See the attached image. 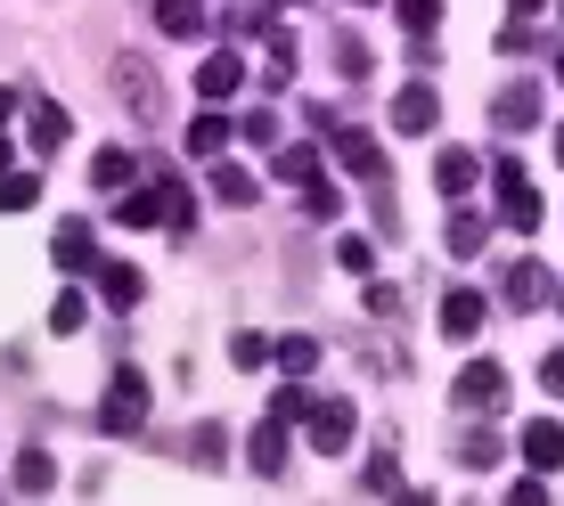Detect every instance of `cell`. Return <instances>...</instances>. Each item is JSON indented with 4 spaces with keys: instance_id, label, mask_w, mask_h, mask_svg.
I'll use <instances>...</instances> for the list:
<instances>
[{
    "instance_id": "cell-1",
    "label": "cell",
    "mask_w": 564,
    "mask_h": 506,
    "mask_svg": "<svg viewBox=\"0 0 564 506\" xmlns=\"http://www.w3.org/2000/svg\"><path fill=\"white\" fill-rule=\"evenodd\" d=\"M107 82H115V99H123V114H131L140 131H164V123H172V99H164V74H155V57L115 50V57H107Z\"/></svg>"
},
{
    "instance_id": "cell-2",
    "label": "cell",
    "mask_w": 564,
    "mask_h": 506,
    "mask_svg": "<svg viewBox=\"0 0 564 506\" xmlns=\"http://www.w3.org/2000/svg\"><path fill=\"white\" fill-rule=\"evenodd\" d=\"M99 425H107V433H140V425H148V376H140V367H115V376H107Z\"/></svg>"
},
{
    "instance_id": "cell-3",
    "label": "cell",
    "mask_w": 564,
    "mask_h": 506,
    "mask_svg": "<svg viewBox=\"0 0 564 506\" xmlns=\"http://www.w3.org/2000/svg\"><path fill=\"white\" fill-rule=\"evenodd\" d=\"M352 425H360V408L344 400V393L311 400V450H319V458H344V450H352Z\"/></svg>"
},
{
    "instance_id": "cell-4",
    "label": "cell",
    "mask_w": 564,
    "mask_h": 506,
    "mask_svg": "<svg viewBox=\"0 0 564 506\" xmlns=\"http://www.w3.org/2000/svg\"><path fill=\"white\" fill-rule=\"evenodd\" d=\"M451 393H458V408H475V417H482V408H508V367H499V360H466Z\"/></svg>"
},
{
    "instance_id": "cell-5",
    "label": "cell",
    "mask_w": 564,
    "mask_h": 506,
    "mask_svg": "<svg viewBox=\"0 0 564 506\" xmlns=\"http://www.w3.org/2000/svg\"><path fill=\"white\" fill-rule=\"evenodd\" d=\"M499 221H508L516 238H523V229H540V197H532V180H523L516 155H499Z\"/></svg>"
},
{
    "instance_id": "cell-6",
    "label": "cell",
    "mask_w": 564,
    "mask_h": 506,
    "mask_svg": "<svg viewBox=\"0 0 564 506\" xmlns=\"http://www.w3.org/2000/svg\"><path fill=\"white\" fill-rule=\"evenodd\" d=\"M327 147H336V164L352 172V180H368V188H384V147L368 140V131H352V123H336V131H327Z\"/></svg>"
},
{
    "instance_id": "cell-7",
    "label": "cell",
    "mask_w": 564,
    "mask_h": 506,
    "mask_svg": "<svg viewBox=\"0 0 564 506\" xmlns=\"http://www.w3.org/2000/svg\"><path fill=\"white\" fill-rule=\"evenodd\" d=\"M66 131H74V123H66V107H57V99H33V107H25V147L42 155V164L66 147Z\"/></svg>"
},
{
    "instance_id": "cell-8",
    "label": "cell",
    "mask_w": 564,
    "mask_h": 506,
    "mask_svg": "<svg viewBox=\"0 0 564 506\" xmlns=\"http://www.w3.org/2000/svg\"><path fill=\"white\" fill-rule=\"evenodd\" d=\"M246 465H254L262 482H279V474H286V425H279V417H262L254 433H246Z\"/></svg>"
},
{
    "instance_id": "cell-9",
    "label": "cell",
    "mask_w": 564,
    "mask_h": 506,
    "mask_svg": "<svg viewBox=\"0 0 564 506\" xmlns=\"http://www.w3.org/2000/svg\"><path fill=\"white\" fill-rule=\"evenodd\" d=\"M442 123V99H434V82H410L393 99V131H410V140H425V131Z\"/></svg>"
},
{
    "instance_id": "cell-10",
    "label": "cell",
    "mask_w": 564,
    "mask_h": 506,
    "mask_svg": "<svg viewBox=\"0 0 564 506\" xmlns=\"http://www.w3.org/2000/svg\"><path fill=\"white\" fill-rule=\"evenodd\" d=\"M482 319H491V302H482L475 286H451V295H442V336H451V343H466Z\"/></svg>"
},
{
    "instance_id": "cell-11",
    "label": "cell",
    "mask_w": 564,
    "mask_h": 506,
    "mask_svg": "<svg viewBox=\"0 0 564 506\" xmlns=\"http://www.w3.org/2000/svg\"><path fill=\"white\" fill-rule=\"evenodd\" d=\"M523 458H532V474H556V465H564V425L532 417V425H523Z\"/></svg>"
},
{
    "instance_id": "cell-12",
    "label": "cell",
    "mask_w": 564,
    "mask_h": 506,
    "mask_svg": "<svg viewBox=\"0 0 564 506\" xmlns=\"http://www.w3.org/2000/svg\"><path fill=\"white\" fill-rule=\"evenodd\" d=\"M115 221H123V229H155V221H172V180H164V188H131V197L115 205Z\"/></svg>"
},
{
    "instance_id": "cell-13",
    "label": "cell",
    "mask_w": 564,
    "mask_h": 506,
    "mask_svg": "<svg viewBox=\"0 0 564 506\" xmlns=\"http://www.w3.org/2000/svg\"><path fill=\"white\" fill-rule=\"evenodd\" d=\"M491 114H499V131H532L540 123V82H508L491 99Z\"/></svg>"
},
{
    "instance_id": "cell-14",
    "label": "cell",
    "mask_w": 564,
    "mask_h": 506,
    "mask_svg": "<svg viewBox=\"0 0 564 506\" xmlns=\"http://www.w3.org/2000/svg\"><path fill=\"white\" fill-rule=\"evenodd\" d=\"M213 205H229V212L262 205V180H254L246 164H213Z\"/></svg>"
},
{
    "instance_id": "cell-15",
    "label": "cell",
    "mask_w": 564,
    "mask_h": 506,
    "mask_svg": "<svg viewBox=\"0 0 564 506\" xmlns=\"http://www.w3.org/2000/svg\"><path fill=\"white\" fill-rule=\"evenodd\" d=\"M238 82H246V57H238V50H229V57H205V66H197V99H213V107H221Z\"/></svg>"
},
{
    "instance_id": "cell-16",
    "label": "cell",
    "mask_w": 564,
    "mask_h": 506,
    "mask_svg": "<svg viewBox=\"0 0 564 506\" xmlns=\"http://www.w3.org/2000/svg\"><path fill=\"white\" fill-rule=\"evenodd\" d=\"M475 172H482V164H475V147H442V155H434L442 197H466V188H475Z\"/></svg>"
},
{
    "instance_id": "cell-17",
    "label": "cell",
    "mask_w": 564,
    "mask_h": 506,
    "mask_svg": "<svg viewBox=\"0 0 564 506\" xmlns=\"http://www.w3.org/2000/svg\"><path fill=\"white\" fill-rule=\"evenodd\" d=\"M270 172H279L286 188H311V180H327V172H319V147H311V140H303V147H279V155H270Z\"/></svg>"
},
{
    "instance_id": "cell-18",
    "label": "cell",
    "mask_w": 564,
    "mask_h": 506,
    "mask_svg": "<svg viewBox=\"0 0 564 506\" xmlns=\"http://www.w3.org/2000/svg\"><path fill=\"white\" fill-rule=\"evenodd\" d=\"M155 25H164L172 42H197L205 33V0H155Z\"/></svg>"
},
{
    "instance_id": "cell-19",
    "label": "cell",
    "mask_w": 564,
    "mask_h": 506,
    "mask_svg": "<svg viewBox=\"0 0 564 506\" xmlns=\"http://www.w3.org/2000/svg\"><path fill=\"white\" fill-rule=\"evenodd\" d=\"M50 262H57V270H90V221H57Z\"/></svg>"
},
{
    "instance_id": "cell-20",
    "label": "cell",
    "mask_w": 564,
    "mask_h": 506,
    "mask_svg": "<svg viewBox=\"0 0 564 506\" xmlns=\"http://www.w3.org/2000/svg\"><path fill=\"white\" fill-rule=\"evenodd\" d=\"M140 295H148V278H140V270H131V262H107V270H99V302H115V310H131Z\"/></svg>"
},
{
    "instance_id": "cell-21",
    "label": "cell",
    "mask_w": 564,
    "mask_h": 506,
    "mask_svg": "<svg viewBox=\"0 0 564 506\" xmlns=\"http://www.w3.org/2000/svg\"><path fill=\"white\" fill-rule=\"evenodd\" d=\"M549 295H556V286H549V270H540V262H516V270H508V302H516V310H540Z\"/></svg>"
},
{
    "instance_id": "cell-22",
    "label": "cell",
    "mask_w": 564,
    "mask_h": 506,
    "mask_svg": "<svg viewBox=\"0 0 564 506\" xmlns=\"http://www.w3.org/2000/svg\"><path fill=\"white\" fill-rule=\"evenodd\" d=\"M458 465H466V474H491V465H499V433H491V425H466V433H458Z\"/></svg>"
},
{
    "instance_id": "cell-23",
    "label": "cell",
    "mask_w": 564,
    "mask_h": 506,
    "mask_svg": "<svg viewBox=\"0 0 564 506\" xmlns=\"http://www.w3.org/2000/svg\"><path fill=\"white\" fill-rule=\"evenodd\" d=\"M17 491H25V498L57 491V458L50 450H17Z\"/></svg>"
},
{
    "instance_id": "cell-24",
    "label": "cell",
    "mask_w": 564,
    "mask_h": 506,
    "mask_svg": "<svg viewBox=\"0 0 564 506\" xmlns=\"http://www.w3.org/2000/svg\"><path fill=\"white\" fill-rule=\"evenodd\" d=\"M221 147H229V114H197V123H188V155L221 164Z\"/></svg>"
},
{
    "instance_id": "cell-25",
    "label": "cell",
    "mask_w": 564,
    "mask_h": 506,
    "mask_svg": "<svg viewBox=\"0 0 564 506\" xmlns=\"http://www.w3.org/2000/svg\"><path fill=\"white\" fill-rule=\"evenodd\" d=\"M188 465H205V474L229 465V433H221V425H197V433H188Z\"/></svg>"
},
{
    "instance_id": "cell-26",
    "label": "cell",
    "mask_w": 564,
    "mask_h": 506,
    "mask_svg": "<svg viewBox=\"0 0 564 506\" xmlns=\"http://www.w3.org/2000/svg\"><path fill=\"white\" fill-rule=\"evenodd\" d=\"M442 245H451L458 262H466V253H482V245H491V221H482V212H451V238H442Z\"/></svg>"
},
{
    "instance_id": "cell-27",
    "label": "cell",
    "mask_w": 564,
    "mask_h": 506,
    "mask_svg": "<svg viewBox=\"0 0 564 506\" xmlns=\"http://www.w3.org/2000/svg\"><path fill=\"white\" fill-rule=\"evenodd\" d=\"M131 172H140V164H131L123 147H99V155H90V188H131Z\"/></svg>"
},
{
    "instance_id": "cell-28",
    "label": "cell",
    "mask_w": 564,
    "mask_h": 506,
    "mask_svg": "<svg viewBox=\"0 0 564 506\" xmlns=\"http://www.w3.org/2000/svg\"><path fill=\"white\" fill-rule=\"evenodd\" d=\"M270 360H279V367H286V376H295V384H303V376H311V367H319V343H311V336H286V343H270Z\"/></svg>"
},
{
    "instance_id": "cell-29",
    "label": "cell",
    "mask_w": 564,
    "mask_h": 506,
    "mask_svg": "<svg viewBox=\"0 0 564 506\" xmlns=\"http://www.w3.org/2000/svg\"><path fill=\"white\" fill-rule=\"evenodd\" d=\"M90 327V295H57L50 302V336H83Z\"/></svg>"
},
{
    "instance_id": "cell-30",
    "label": "cell",
    "mask_w": 564,
    "mask_h": 506,
    "mask_svg": "<svg viewBox=\"0 0 564 506\" xmlns=\"http://www.w3.org/2000/svg\"><path fill=\"white\" fill-rule=\"evenodd\" d=\"M238 131H246V140H254V147H279L286 114H279V107H246V123H238Z\"/></svg>"
},
{
    "instance_id": "cell-31",
    "label": "cell",
    "mask_w": 564,
    "mask_h": 506,
    "mask_svg": "<svg viewBox=\"0 0 564 506\" xmlns=\"http://www.w3.org/2000/svg\"><path fill=\"white\" fill-rule=\"evenodd\" d=\"M368 66H377V57H368V42H360V33H336V74H344V82H360Z\"/></svg>"
},
{
    "instance_id": "cell-32",
    "label": "cell",
    "mask_w": 564,
    "mask_h": 506,
    "mask_svg": "<svg viewBox=\"0 0 564 506\" xmlns=\"http://www.w3.org/2000/svg\"><path fill=\"white\" fill-rule=\"evenodd\" d=\"M336 270L368 278V270H377V245H368V238H336Z\"/></svg>"
},
{
    "instance_id": "cell-33",
    "label": "cell",
    "mask_w": 564,
    "mask_h": 506,
    "mask_svg": "<svg viewBox=\"0 0 564 506\" xmlns=\"http://www.w3.org/2000/svg\"><path fill=\"white\" fill-rule=\"evenodd\" d=\"M221 25H229V42H246V33H270V16L254 9V0H229V16H221Z\"/></svg>"
},
{
    "instance_id": "cell-34",
    "label": "cell",
    "mask_w": 564,
    "mask_h": 506,
    "mask_svg": "<svg viewBox=\"0 0 564 506\" xmlns=\"http://www.w3.org/2000/svg\"><path fill=\"white\" fill-rule=\"evenodd\" d=\"M401 25H410V42H425L442 25V0H401Z\"/></svg>"
},
{
    "instance_id": "cell-35",
    "label": "cell",
    "mask_w": 564,
    "mask_h": 506,
    "mask_svg": "<svg viewBox=\"0 0 564 506\" xmlns=\"http://www.w3.org/2000/svg\"><path fill=\"white\" fill-rule=\"evenodd\" d=\"M33 197H42V180H33V172H9V180H0V212H25Z\"/></svg>"
},
{
    "instance_id": "cell-36",
    "label": "cell",
    "mask_w": 564,
    "mask_h": 506,
    "mask_svg": "<svg viewBox=\"0 0 564 506\" xmlns=\"http://www.w3.org/2000/svg\"><path fill=\"white\" fill-rule=\"evenodd\" d=\"M303 212H311V221H336V212H344V188L311 180V188H303Z\"/></svg>"
},
{
    "instance_id": "cell-37",
    "label": "cell",
    "mask_w": 564,
    "mask_h": 506,
    "mask_svg": "<svg viewBox=\"0 0 564 506\" xmlns=\"http://www.w3.org/2000/svg\"><path fill=\"white\" fill-rule=\"evenodd\" d=\"M270 417H279V425L311 417V393H303V384H279V393H270Z\"/></svg>"
},
{
    "instance_id": "cell-38",
    "label": "cell",
    "mask_w": 564,
    "mask_h": 506,
    "mask_svg": "<svg viewBox=\"0 0 564 506\" xmlns=\"http://www.w3.org/2000/svg\"><path fill=\"white\" fill-rule=\"evenodd\" d=\"M229 360H238V367H262V360H270V336H254V327H238V336H229Z\"/></svg>"
},
{
    "instance_id": "cell-39",
    "label": "cell",
    "mask_w": 564,
    "mask_h": 506,
    "mask_svg": "<svg viewBox=\"0 0 564 506\" xmlns=\"http://www.w3.org/2000/svg\"><path fill=\"white\" fill-rule=\"evenodd\" d=\"M368 491H377V498H401V465H393V458H384V450H377V458H368Z\"/></svg>"
},
{
    "instance_id": "cell-40",
    "label": "cell",
    "mask_w": 564,
    "mask_h": 506,
    "mask_svg": "<svg viewBox=\"0 0 564 506\" xmlns=\"http://www.w3.org/2000/svg\"><path fill=\"white\" fill-rule=\"evenodd\" d=\"M540 393H549V400H564V352H549V360H540Z\"/></svg>"
},
{
    "instance_id": "cell-41",
    "label": "cell",
    "mask_w": 564,
    "mask_h": 506,
    "mask_svg": "<svg viewBox=\"0 0 564 506\" xmlns=\"http://www.w3.org/2000/svg\"><path fill=\"white\" fill-rule=\"evenodd\" d=\"M508 506H549V491H540V474H532V482H516V491H508Z\"/></svg>"
},
{
    "instance_id": "cell-42",
    "label": "cell",
    "mask_w": 564,
    "mask_h": 506,
    "mask_svg": "<svg viewBox=\"0 0 564 506\" xmlns=\"http://www.w3.org/2000/svg\"><path fill=\"white\" fill-rule=\"evenodd\" d=\"M401 506H434V491H401Z\"/></svg>"
},
{
    "instance_id": "cell-43",
    "label": "cell",
    "mask_w": 564,
    "mask_h": 506,
    "mask_svg": "<svg viewBox=\"0 0 564 506\" xmlns=\"http://www.w3.org/2000/svg\"><path fill=\"white\" fill-rule=\"evenodd\" d=\"M9 114H17V90H0V123H9Z\"/></svg>"
},
{
    "instance_id": "cell-44",
    "label": "cell",
    "mask_w": 564,
    "mask_h": 506,
    "mask_svg": "<svg viewBox=\"0 0 564 506\" xmlns=\"http://www.w3.org/2000/svg\"><path fill=\"white\" fill-rule=\"evenodd\" d=\"M508 9H516V16H532V9H540V0H508Z\"/></svg>"
},
{
    "instance_id": "cell-45",
    "label": "cell",
    "mask_w": 564,
    "mask_h": 506,
    "mask_svg": "<svg viewBox=\"0 0 564 506\" xmlns=\"http://www.w3.org/2000/svg\"><path fill=\"white\" fill-rule=\"evenodd\" d=\"M0 180H9V140H0Z\"/></svg>"
},
{
    "instance_id": "cell-46",
    "label": "cell",
    "mask_w": 564,
    "mask_h": 506,
    "mask_svg": "<svg viewBox=\"0 0 564 506\" xmlns=\"http://www.w3.org/2000/svg\"><path fill=\"white\" fill-rule=\"evenodd\" d=\"M556 164H564V123H556Z\"/></svg>"
},
{
    "instance_id": "cell-47",
    "label": "cell",
    "mask_w": 564,
    "mask_h": 506,
    "mask_svg": "<svg viewBox=\"0 0 564 506\" xmlns=\"http://www.w3.org/2000/svg\"><path fill=\"white\" fill-rule=\"evenodd\" d=\"M344 9H377V0H344Z\"/></svg>"
},
{
    "instance_id": "cell-48",
    "label": "cell",
    "mask_w": 564,
    "mask_h": 506,
    "mask_svg": "<svg viewBox=\"0 0 564 506\" xmlns=\"http://www.w3.org/2000/svg\"><path fill=\"white\" fill-rule=\"evenodd\" d=\"M279 9H303V0H279Z\"/></svg>"
},
{
    "instance_id": "cell-49",
    "label": "cell",
    "mask_w": 564,
    "mask_h": 506,
    "mask_svg": "<svg viewBox=\"0 0 564 506\" xmlns=\"http://www.w3.org/2000/svg\"><path fill=\"white\" fill-rule=\"evenodd\" d=\"M556 74H564V50H556Z\"/></svg>"
},
{
    "instance_id": "cell-50",
    "label": "cell",
    "mask_w": 564,
    "mask_h": 506,
    "mask_svg": "<svg viewBox=\"0 0 564 506\" xmlns=\"http://www.w3.org/2000/svg\"><path fill=\"white\" fill-rule=\"evenodd\" d=\"M556 302H564V286H556Z\"/></svg>"
}]
</instances>
